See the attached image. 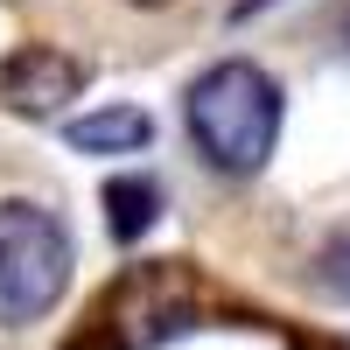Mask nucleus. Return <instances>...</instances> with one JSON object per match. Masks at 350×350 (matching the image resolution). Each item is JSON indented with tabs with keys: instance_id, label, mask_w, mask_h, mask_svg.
<instances>
[{
	"instance_id": "8",
	"label": "nucleus",
	"mask_w": 350,
	"mask_h": 350,
	"mask_svg": "<svg viewBox=\"0 0 350 350\" xmlns=\"http://www.w3.org/2000/svg\"><path fill=\"white\" fill-rule=\"evenodd\" d=\"M77 350H105V343H77Z\"/></svg>"
},
{
	"instance_id": "7",
	"label": "nucleus",
	"mask_w": 350,
	"mask_h": 350,
	"mask_svg": "<svg viewBox=\"0 0 350 350\" xmlns=\"http://www.w3.org/2000/svg\"><path fill=\"white\" fill-rule=\"evenodd\" d=\"M133 8H168V0H133Z\"/></svg>"
},
{
	"instance_id": "4",
	"label": "nucleus",
	"mask_w": 350,
	"mask_h": 350,
	"mask_svg": "<svg viewBox=\"0 0 350 350\" xmlns=\"http://www.w3.org/2000/svg\"><path fill=\"white\" fill-rule=\"evenodd\" d=\"M64 140L77 154H140L154 140V120L140 105H98V112H84V120H70Z\"/></svg>"
},
{
	"instance_id": "6",
	"label": "nucleus",
	"mask_w": 350,
	"mask_h": 350,
	"mask_svg": "<svg viewBox=\"0 0 350 350\" xmlns=\"http://www.w3.org/2000/svg\"><path fill=\"white\" fill-rule=\"evenodd\" d=\"M315 280H323L336 301H350V231H343L336 245H323V267H315Z\"/></svg>"
},
{
	"instance_id": "5",
	"label": "nucleus",
	"mask_w": 350,
	"mask_h": 350,
	"mask_svg": "<svg viewBox=\"0 0 350 350\" xmlns=\"http://www.w3.org/2000/svg\"><path fill=\"white\" fill-rule=\"evenodd\" d=\"M161 217V183L154 175H112L105 183V224H112V239L133 245L140 231H154Z\"/></svg>"
},
{
	"instance_id": "2",
	"label": "nucleus",
	"mask_w": 350,
	"mask_h": 350,
	"mask_svg": "<svg viewBox=\"0 0 350 350\" xmlns=\"http://www.w3.org/2000/svg\"><path fill=\"white\" fill-rule=\"evenodd\" d=\"M70 231L42 203H0V323L28 329L64 301L70 287Z\"/></svg>"
},
{
	"instance_id": "3",
	"label": "nucleus",
	"mask_w": 350,
	"mask_h": 350,
	"mask_svg": "<svg viewBox=\"0 0 350 350\" xmlns=\"http://www.w3.org/2000/svg\"><path fill=\"white\" fill-rule=\"evenodd\" d=\"M77 92H84V64L49 42H28L0 64V112H14V120H49Z\"/></svg>"
},
{
	"instance_id": "1",
	"label": "nucleus",
	"mask_w": 350,
	"mask_h": 350,
	"mask_svg": "<svg viewBox=\"0 0 350 350\" xmlns=\"http://www.w3.org/2000/svg\"><path fill=\"white\" fill-rule=\"evenodd\" d=\"M183 120H189L196 154L217 175H259L267 154H273V140H280V84L259 64L231 56V64H211L189 84Z\"/></svg>"
}]
</instances>
